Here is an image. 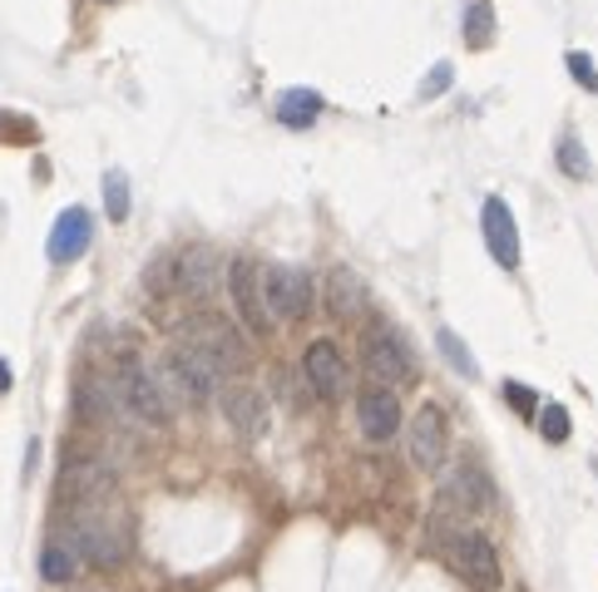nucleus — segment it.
<instances>
[{
	"instance_id": "obj_21",
	"label": "nucleus",
	"mask_w": 598,
	"mask_h": 592,
	"mask_svg": "<svg viewBox=\"0 0 598 592\" xmlns=\"http://www.w3.org/2000/svg\"><path fill=\"white\" fill-rule=\"evenodd\" d=\"M104 213H110V223H124L129 217V178L114 168V173H104Z\"/></svg>"
},
{
	"instance_id": "obj_4",
	"label": "nucleus",
	"mask_w": 598,
	"mask_h": 592,
	"mask_svg": "<svg viewBox=\"0 0 598 592\" xmlns=\"http://www.w3.org/2000/svg\"><path fill=\"white\" fill-rule=\"evenodd\" d=\"M436 543H440V558H445L470 588H489V592L499 588V558H495V548H489L485 533L450 523V533L436 528Z\"/></svg>"
},
{
	"instance_id": "obj_6",
	"label": "nucleus",
	"mask_w": 598,
	"mask_h": 592,
	"mask_svg": "<svg viewBox=\"0 0 598 592\" xmlns=\"http://www.w3.org/2000/svg\"><path fill=\"white\" fill-rule=\"evenodd\" d=\"M366 371L376 375L381 385H410L416 380V351H410V341L391 321L366 326Z\"/></svg>"
},
{
	"instance_id": "obj_8",
	"label": "nucleus",
	"mask_w": 598,
	"mask_h": 592,
	"mask_svg": "<svg viewBox=\"0 0 598 592\" xmlns=\"http://www.w3.org/2000/svg\"><path fill=\"white\" fill-rule=\"evenodd\" d=\"M228 301H233V311H238V321L248 326L252 335H262L272 326V316H268V306H262V276H258V266L248 262V257H238V262H228Z\"/></svg>"
},
{
	"instance_id": "obj_29",
	"label": "nucleus",
	"mask_w": 598,
	"mask_h": 592,
	"mask_svg": "<svg viewBox=\"0 0 598 592\" xmlns=\"http://www.w3.org/2000/svg\"><path fill=\"white\" fill-rule=\"evenodd\" d=\"M0 390H11V365L0 361Z\"/></svg>"
},
{
	"instance_id": "obj_2",
	"label": "nucleus",
	"mask_w": 598,
	"mask_h": 592,
	"mask_svg": "<svg viewBox=\"0 0 598 592\" xmlns=\"http://www.w3.org/2000/svg\"><path fill=\"white\" fill-rule=\"evenodd\" d=\"M154 380H159V390H163V400H179V405H189V410H199V405H208L213 400V390H223V375L213 371L208 361H203L193 345H169L163 351V361H159V371H154Z\"/></svg>"
},
{
	"instance_id": "obj_17",
	"label": "nucleus",
	"mask_w": 598,
	"mask_h": 592,
	"mask_svg": "<svg viewBox=\"0 0 598 592\" xmlns=\"http://www.w3.org/2000/svg\"><path fill=\"white\" fill-rule=\"evenodd\" d=\"M179 292H189L193 301H213V292H218V257H213V247L193 242L179 257Z\"/></svg>"
},
{
	"instance_id": "obj_13",
	"label": "nucleus",
	"mask_w": 598,
	"mask_h": 592,
	"mask_svg": "<svg viewBox=\"0 0 598 592\" xmlns=\"http://www.w3.org/2000/svg\"><path fill=\"white\" fill-rule=\"evenodd\" d=\"M440 503H445V509H460V513H479L495 503V483H489V474L479 469V464H455L445 489H440Z\"/></svg>"
},
{
	"instance_id": "obj_23",
	"label": "nucleus",
	"mask_w": 598,
	"mask_h": 592,
	"mask_svg": "<svg viewBox=\"0 0 598 592\" xmlns=\"http://www.w3.org/2000/svg\"><path fill=\"white\" fill-rule=\"evenodd\" d=\"M539 434H544L549 444L568 440V410H564V405H544V410H539Z\"/></svg>"
},
{
	"instance_id": "obj_26",
	"label": "nucleus",
	"mask_w": 598,
	"mask_h": 592,
	"mask_svg": "<svg viewBox=\"0 0 598 592\" xmlns=\"http://www.w3.org/2000/svg\"><path fill=\"white\" fill-rule=\"evenodd\" d=\"M505 400H509V410L524 414V420L539 410V395L529 390V385H519V380H505Z\"/></svg>"
},
{
	"instance_id": "obj_14",
	"label": "nucleus",
	"mask_w": 598,
	"mask_h": 592,
	"mask_svg": "<svg viewBox=\"0 0 598 592\" xmlns=\"http://www.w3.org/2000/svg\"><path fill=\"white\" fill-rule=\"evenodd\" d=\"M218 400H223L228 424L242 434V440H258V434L268 430V400H262L252 385H223Z\"/></svg>"
},
{
	"instance_id": "obj_18",
	"label": "nucleus",
	"mask_w": 598,
	"mask_h": 592,
	"mask_svg": "<svg viewBox=\"0 0 598 592\" xmlns=\"http://www.w3.org/2000/svg\"><path fill=\"white\" fill-rule=\"evenodd\" d=\"M317 114H321V94H317V89H287V94L278 99V118L287 128L317 124Z\"/></svg>"
},
{
	"instance_id": "obj_25",
	"label": "nucleus",
	"mask_w": 598,
	"mask_h": 592,
	"mask_svg": "<svg viewBox=\"0 0 598 592\" xmlns=\"http://www.w3.org/2000/svg\"><path fill=\"white\" fill-rule=\"evenodd\" d=\"M558 168H564L568 178H588V158H584V144H578L574 134L558 144Z\"/></svg>"
},
{
	"instance_id": "obj_19",
	"label": "nucleus",
	"mask_w": 598,
	"mask_h": 592,
	"mask_svg": "<svg viewBox=\"0 0 598 592\" xmlns=\"http://www.w3.org/2000/svg\"><path fill=\"white\" fill-rule=\"evenodd\" d=\"M41 572H45V582H70L75 572H80V553L65 538H50L41 553Z\"/></svg>"
},
{
	"instance_id": "obj_27",
	"label": "nucleus",
	"mask_w": 598,
	"mask_h": 592,
	"mask_svg": "<svg viewBox=\"0 0 598 592\" xmlns=\"http://www.w3.org/2000/svg\"><path fill=\"white\" fill-rule=\"evenodd\" d=\"M568 75H574L578 84L588 89V94H598V69H594V59H588L584 49H574V55H568Z\"/></svg>"
},
{
	"instance_id": "obj_12",
	"label": "nucleus",
	"mask_w": 598,
	"mask_h": 592,
	"mask_svg": "<svg viewBox=\"0 0 598 592\" xmlns=\"http://www.w3.org/2000/svg\"><path fill=\"white\" fill-rule=\"evenodd\" d=\"M90 237H94V217L84 213V207H65V213L55 217V227H50V242H45V252H50L55 266L80 262V257L90 252Z\"/></svg>"
},
{
	"instance_id": "obj_3",
	"label": "nucleus",
	"mask_w": 598,
	"mask_h": 592,
	"mask_svg": "<svg viewBox=\"0 0 598 592\" xmlns=\"http://www.w3.org/2000/svg\"><path fill=\"white\" fill-rule=\"evenodd\" d=\"M179 335H183V345H193L218 375H233L248 365V341H242V331L223 311H213V306L193 311L189 321L179 326Z\"/></svg>"
},
{
	"instance_id": "obj_7",
	"label": "nucleus",
	"mask_w": 598,
	"mask_h": 592,
	"mask_svg": "<svg viewBox=\"0 0 598 592\" xmlns=\"http://www.w3.org/2000/svg\"><path fill=\"white\" fill-rule=\"evenodd\" d=\"M262 306L272 321H302L312 311V276L302 266H268L262 272Z\"/></svg>"
},
{
	"instance_id": "obj_1",
	"label": "nucleus",
	"mask_w": 598,
	"mask_h": 592,
	"mask_svg": "<svg viewBox=\"0 0 598 592\" xmlns=\"http://www.w3.org/2000/svg\"><path fill=\"white\" fill-rule=\"evenodd\" d=\"M104 503H75L70 528L60 533V538L80 553V562H94V568H114V562H124V553H129V533H124L120 519H110Z\"/></svg>"
},
{
	"instance_id": "obj_5",
	"label": "nucleus",
	"mask_w": 598,
	"mask_h": 592,
	"mask_svg": "<svg viewBox=\"0 0 598 592\" xmlns=\"http://www.w3.org/2000/svg\"><path fill=\"white\" fill-rule=\"evenodd\" d=\"M110 385H114V395H120L124 420H139V424H163L169 420V400H163L159 380H154V371H144V361L134 351L120 355Z\"/></svg>"
},
{
	"instance_id": "obj_28",
	"label": "nucleus",
	"mask_w": 598,
	"mask_h": 592,
	"mask_svg": "<svg viewBox=\"0 0 598 592\" xmlns=\"http://www.w3.org/2000/svg\"><path fill=\"white\" fill-rule=\"evenodd\" d=\"M445 84H450V65H436V75L426 79V89H420V94L430 99V94H440V89H445Z\"/></svg>"
},
{
	"instance_id": "obj_9",
	"label": "nucleus",
	"mask_w": 598,
	"mask_h": 592,
	"mask_svg": "<svg viewBox=\"0 0 598 592\" xmlns=\"http://www.w3.org/2000/svg\"><path fill=\"white\" fill-rule=\"evenodd\" d=\"M479 232H485V247L505 272H519V227H515V213H509L505 197H485L479 207Z\"/></svg>"
},
{
	"instance_id": "obj_10",
	"label": "nucleus",
	"mask_w": 598,
	"mask_h": 592,
	"mask_svg": "<svg viewBox=\"0 0 598 592\" xmlns=\"http://www.w3.org/2000/svg\"><path fill=\"white\" fill-rule=\"evenodd\" d=\"M406 449L420 469H440L445 464V449H450V434H445V414L436 405H420L410 414V434H406Z\"/></svg>"
},
{
	"instance_id": "obj_20",
	"label": "nucleus",
	"mask_w": 598,
	"mask_h": 592,
	"mask_svg": "<svg viewBox=\"0 0 598 592\" xmlns=\"http://www.w3.org/2000/svg\"><path fill=\"white\" fill-rule=\"evenodd\" d=\"M489 39H495V10H489V0H475V5L465 10V45L485 49Z\"/></svg>"
},
{
	"instance_id": "obj_11",
	"label": "nucleus",
	"mask_w": 598,
	"mask_h": 592,
	"mask_svg": "<svg viewBox=\"0 0 598 592\" xmlns=\"http://www.w3.org/2000/svg\"><path fill=\"white\" fill-rule=\"evenodd\" d=\"M302 365H307V380H312V390H317V400H341V395L351 390V371L331 341H312Z\"/></svg>"
},
{
	"instance_id": "obj_15",
	"label": "nucleus",
	"mask_w": 598,
	"mask_h": 592,
	"mask_svg": "<svg viewBox=\"0 0 598 592\" xmlns=\"http://www.w3.org/2000/svg\"><path fill=\"white\" fill-rule=\"evenodd\" d=\"M357 414H361V434L366 440H391V434L400 430V400L386 390V385H371V390H361L357 400Z\"/></svg>"
},
{
	"instance_id": "obj_24",
	"label": "nucleus",
	"mask_w": 598,
	"mask_h": 592,
	"mask_svg": "<svg viewBox=\"0 0 598 592\" xmlns=\"http://www.w3.org/2000/svg\"><path fill=\"white\" fill-rule=\"evenodd\" d=\"M440 355H445V361H450V365H455V371H460V375H465V380H470V375H475V361H470L465 341H460V335H455V331H440Z\"/></svg>"
},
{
	"instance_id": "obj_22",
	"label": "nucleus",
	"mask_w": 598,
	"mask_h": 592,
	"mask_svg": "<svg viewBox=\"0 0 598 592\" xmlns=\"http://www.w3.org/2000/svg\"><path fill=\"white\" fill-rule=\"evenodd\" d=\"M144 286H149L154 296H169L173 286H179V257H173V262L169 257H154V266L144 272Z\"/></svg>"
},
{
	"instance_id": "obj_16",
	"label": "nucleus",
	"mask_w": 598,
	"mask_h": 592,
	"mask_svg": "<svg viewBox=\"0 0 598 592\" xmlns=\"http://www.w3.org/2000/svg\"><path fill=\"white\" fill-rule=\"evenodd\" d=\"M321 296H327V311L337 316V321H351V316L371 301V292H366L357 266H331L327 282H321Z\"/></svg>"
}]
</instances>
